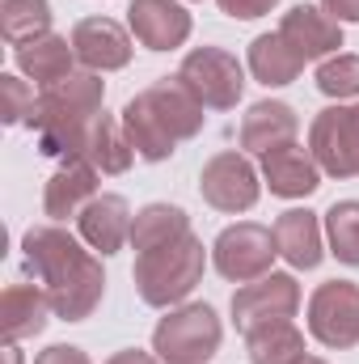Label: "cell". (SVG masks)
Returning <instances> with one entry per match:
<instances>
[{"instance_id":"cell-6","label":"cell","mask_w":359,"mask_h":364,"mask_svg":"<svg viewBox=\"0 0 359 364\" xmlns=\"http://www.w3.org/2000/svg\"><path fill=\"white\" fill-rule=\"evenodd\" d=\"M309 153L317 157L321 174L359 178V102L326 106L309 123Z\"/></svg>"},{"instance_id":"cell-19","label":"cell","mask_w":359,"mask_h":364,"mask_svg":"<svg viewBox=\"0 0 359 364\" xmlns=\"http://www.w3.org/2000/svg\"><path fill=\"white\" fill-rule=\"evenodd\" d=\"M296 132H300V114L287 106V102H254L250 110H245V119H241V149L245 153H254V157H263L270 149H283V144H292L296 140Z\"/></svg>"},{"instance_id":"cell-35","label":"cell","mask_w":359,"mask_h":364,"mask_svg":"<svg viewBox=\"0 0 359 364\" xmlns=\"http://www.w3.org/2000/svg\"><path fill=\"white\" fill-rule=\"evenodd\" d=\"M4 360H9V364H21V352H17V343H9V348H4Z\"/></svg>"},{"instance_id":"cell-25","label":"cell","mask_w":359,"mask_h":364,"mask_svg":"<svg viewBox=\"0 0 359 364\" xmlns=\"http://www.w3.org/2000/svg\"><path fill=\"white\" fill-rule=\"evenodd\" d=\"M81 157H85L89 166H97L101 174H127L131 161H136V149H131V140H127V132H123V119L101 114V119L93 123Z\"/></svg>"},{"instance_id":"cell-12","label":"cell","mask_w":359,"mask_h":364,"mask_svg":"<svg viewBox=\"0 0 359 364\" xmlns=\"http://www.w3.org/2000/svg\"><path fill=\"white\" fill-rule=\"evenodd\" d=\"M279 34H283V43L304 60V64H313V60H330V55H338V47H343V21H334L326 9H317V4H296V9H287L283 17H279Z\"/></svg>"},{"instance_id":"cell-16","label":"cell","mask_w":359,"mask_h":364,"mask_svg":"<svg viewBox=\"0 0 359 364\" xmlns=\"http://www.w3.org/2000/svg\"><path fill=\"white\" fill-rule=\"evenodd\" d=\"M97 166H89L85 157H68L51 178H47V191H43V212L51 220H68V216H81L85 203L97 195Z\"/></svg>"},{"instance_id":"cell-5","label":"cell","mask_w":359,"mask_h":364,"mask_svg":"<svg viewBox=\"0 0 359 364\" xmlns=\"http://www.w3.org/2000/svg\"><path fill=\"white\" fill-rule=\"evenodd\" d=\"M178 81L194 93L207 110H233L245 93V68L224 47H194L186 51Z\"/></svg>"},{"instance_id":"cell-34","label":"cell","mask_w":359,"mask_h":364,"mask_svg":"<svg viewBox=\"0 0 359 364\" xmlns=\"http://www.w3.org/2000/svg\"><path fill=\"white\" fill-rule=\"evenodd\" d=\"M106 364H161V356H153V352H140V348H123V352H114Z\"/></svg>"},{"instance_id":"cell-30","label":"cell","mask_w":359,"mask_h":364,"mask_svg":"<svg viewBox=\"0 0 359 364\" xmlns=\"http://www.w3.org/2000/svg\"><path fill=\"white\" fill-rule=\"evenodd\" d=\"M0 97H4L0 119H4L9 127H17V123H26V119H30V110H34V90H30L21 77L4 73V77H0Z\"/></svg>"},{"instance_id":"cell-3","label":"cell","mask_w":359,"mask_h":364,"mask_svg":"<svg viewBox=\"0 0 359 364\" xmlns=\"http://www.w3.org/2000/svg\"><path fill=\"white\" fill-rule=\"evenodd\" d=\"M203 267H207V250L194 233H186L174 246L136 255V292L144 305L153 309H170L182 305L199 284H203Z\"/></svg>"},{"instance_id":"cell-4","label":"cell","mask_w":359,"mask_h":364,"mask_svg":"<svg viewBox=\"0 0 359 364\" xmlns=\"http://www.w3.org/2000/svg\"><path fill=\"white\" fill-rule=\"evenodd\" d=\"M220 339H224V326H220L216 309L203 301H190V305L170 309L157 322L153 352L165 364H207L220 352Z\"/></svg>"},{"instance_id":"cell-1","label":"cell","mask_w":359,"mask_h":364,"mask_svg":"<svg viewBox=\"0 0 359 364\" xmlns=\"http://www.w3.org/2000/svg\"><path fill=\"white\" fill-rule=\"evenodd\" d=\"M21 255H26V272L34 275V284L47 292L55 318L85 322L101 305V292H106L101 259L93 250H85V242L72 237L68 229H60V225L26 229Z\"/></svg>"},{"instance_id":"cell-11","label":"cell","mask_w":359,"mask_h":364,"mask_svg":"<svg viewBox=\"0 0 359 364\" xmlns=\"http://www.w3.org/2000/svg\"><path fill=\"white\" fill-rule=\"evenodd\" d=\"M127 30L148 51H174L190 38L194 21L178 0H131L127 4Z\"/></svg>"},{"instance_id":"cell-15","label":"cell","mask_w":359,"mask_h":364,"mask_svg":"<svg viewBox=\"0 0 359 364\" xmlns=\"http://www.w3.org/2000/svg\"><path fill=\"white\" fill-rule=\"evenodd\" d=\"M263 178H267L270 195H279V199H309L321 186V166L309 149H300L292 140L283 149L263 153Z\"/></svg>"},{"instance_id":"cell-20","label":"cell","mask_w":359,"mask_h":364,"mask_svg":"<svg viewBox=\"0 0 359 364\" xmlns=\"http://www.w3.org/2000/svg\"><path fill=\"white\" fill-rule=\"evenodd\" d=\"M13 60H17V68H21L38 90H47V85H55V81H64V77L77 73V47H72V38H64V34L30 38V43L13 47Z\"/></svg>"},{"instance_id":"cell-9","label":"cell","mask_w":359,"mask_h":364,"mask_svg":"<svg viewBox=\"0 0 359 364\" xmlns=\"http://www.w3.org/2000/svg\"><path fill=\"white\" fill-rule=\"evenodd\" d=\"M296 309H300V284L287 272H270L233 292V322L241 335H254L270 322H292Z\"/></svg>"},{"instance_id":"cell-17","label":"cell","mask_w":359,"mask_h":364,"mask_svg":"<svg viewBox=\"0 0 359 364\" xmlns=\"http://www.w3.org/2000/svg\"><path fill=\"white\" fill-rule=\"evenodd\" d=\"M140 93L148 97V106L157 110V119L165 123V132H170L178 144L182 140H194V136L203 132V119H207L203 110H207V106L186 90L178 77H161V81H153L148 90H140Z\"/></svg>"},{"instance_id":"cell-23","label":"cell","mask_w":359,"mask_h":364,"mask_svg":"<svg viewBox=\"0 0 359 364\" xmlns=\"http://www.w3.org/2000/svg\"><path fill=\"white\" fill-rule=\"evenodd\" d=\"M186 233H190V216L182 212L178 203H148L131 220V250L148 255V250H161V246L182 242Z\"/></svg>"},{"instance_id":"cell-36","label":"cell","mask_w":359,"mask_h":364,"mask_svg":"<svg viewBox=\"0 0 359 364\" xmlns=\"http://www.w3.org/2000/svg\"><path fill=\"white\" fill-rule=\"evenodd\" d=\"M296 364H326L321 356H304V360H296Z\"/></svg>"},{"instance_id":"cell-2","label":"cell","mask_w":359,"mask_h":364,"mask_svg":"<svg viewBox=\"0 0 359 364\" xmlns=\"http://www.w3.org/2000/svg\"><path fill=\"white\" fill-rule=\"evenodd\" d=\"M101 102H106V81L89 68L38 90L34 110L26 119V127L38 136V153L43 157H64V161L81 157L93 123L106 114Z\"/></svg>"},{"instance_id":"cell-8","label":"cell","mask_w":359,"mask_h":364,"mask_svg":"<svg viewBox=\"0 0 359 364\" xmlns=\"http://www.w3.org/2000/svg\"><path fill=\"white\" fill-rule=\"evenodd\" d=\"M309 335L321 348L347 352L359 343V284L355 279H326L309 296Z\"/></svg>"},{"instance_id":"cell-13","label":"cell","mask_w":359,"mask_h":364,"mask_svg":"<svg viewBox=\"0 0 359 364\" xmlns=\"http://www.w3.org/2000/svg\"><path fill=\"white\" fill-rule=\"evenodd\" d=\"M72 47L77 60L89 73H118L131 64V30H123L114 17H81L72 26Z\"/></svg>"},{"instance_id":"cell-14","label":"cell","mask_w":359,"mask_h":364,"mask_svg":"<svg viewBox=\"0 0 359 364\" xmlns=\"http://www.w3.org/2000/svg\"><path fill=\"white\" fill-rule=\"evenodd\" d=\"M131 220L136 216H131L123 195H93L85 203V212L77 216V229H81L89 250H97L101 259H110V255H118L131 242Z\"/></svg>"},{"instance_id":"cell-33","label":"cell","mask_w":359,"mask_h":364,"mask_svg":"<svg viewBox=\"0 0 359 364\" xmlns=\"http://www.w3.org/2000/svg\"><path fill=\"white\" fill-rule=\"evenodd\" d=\"M321 9L334 21H359V0H321Z\"/></svg>"},{"instance_id":"cell-22","label":"cell","mask_w":359,"mask_h":364,"mask_svg":"<svg viewBox=\"0 0 359 364\" xmlns=\"http://www.w3.org/2000/svg\"><path fill=\"white\" fill-rule=\"evenodd\" d=\"M118 119H123V132H127V140H131V149H136L140 161H170V157H174L178 140L165 132V123L157 119V110L148 106L144 93H136V97L123 106Z\"/></svg>"},{"instance_id":"cell-29","label":"cell","mask_w":359,"mask_h":364,"mask_svg":"<svg viewBox=\"0 0 359 364\" xmlns=\"http://www.w3.org/2000/svg\"><path fill=\"white\" fill-rule=\"evenodd\" d=\"M317 90L326 93V97H338V102L359 97V55L338 51V55L321 60L317 64Z\"/></svg>"},{"instance_id":"cell-27","label":"cell","mask_w":359,"mask_h":364,"mask_svg":"<svg viewBox=\"0 0 359 364\" xmlns=\"http://www.w3.org/2000/svg\"><path fill=\"white\" fill-rule=\"evenodd\" d=\"M0 34L9 47L51 34V0H4L0 4Z\"/></svg>"},{"instance_id":"cell-10","label":"cell","mask_w":359,"mask_h":364,"mask_svg":"<svg viewBox=\"0 0 359 364\" xmlns=\"http://www.w3.org/2000/svg\"><path fill=\"white\" fill-rule=\"evenodd\" d=\"M199 195H203L207 208L237 216V212H250V208L258 203L263 182H258V170L250 166L245 153L224 149V153H216V157L203 166V174H199Z\"/></svg>"},{"instance_id":"cell-31","label":"cell","mask_w":359,"mask_h":364,"mask_svg":"<svg viewBox=\"0 0 359 364\" xmlns=\"http://www.w3.org/2000/svg\"><path fill=\"white\" fill-rule=\"evenodd\" d=\"M216 4H220V13H228L237 21H254V17H267L279 0H216Z\"/></svg>"},{"instance_id":"cell-32","label":"cell","mask_w":359,"mask_h":364,"mask_svg":"<svg viewBox=\"0 0 359 364\" xmlns=\"http://www.w3.org/2000/svg\"><path fill=\"white\" fill-rule=\"evenodd\" d=\"M34 364H93L81 348H72V343H51L47 352H38Z\"/></svg>"},{"instance_id":"cell-24","label":"cell","mask_w":359,"mask_h":364,"mask_svg":"<svg viewBox=\"0 0 359 364\" xmlns=\"http://www.w3.org/2000/svg\"><path fill=\"white\" fill-rule=\"evenodd\" d=\"M250 77L258 81V85H267V90H279V85H292L300 73H304V60L283 43V34L275 30V34H258L254 43H250Z\"/></svg>"},{"instance_id":"cell-26","label":"cell","mask_w":359,"mask_h":364,"mask_svg":"<svg viewBox=\"0 0 359 364\" xmlns=\"http://www.w3.org/2000/svg\"><path fill=\"white\" fill-rule=\"evenodd\" d=\"M250 364H296L304 360V335L292 322H270L263 331L245 335Z\"/></svg>"},{"instance_id":"cell-28","label":"cell","mask_w":359,"mask_h":364,"mask_svg":"<svg viewBox=\"0 0 359 364\" xmlns=\"http://www.w3.org/2000/svg\"><path fill=\"white\" fill-rule=\"evenodd\" d=\"M326 242L338 263L359 267V199H338L326 212Z\"/></svg>"},{"instance_id":"cell-18","label":"cell","mask_w":359,"mask_h":364,"mask_svg":"<svg viewBox=\"0 0 359 364\" xmlns=\"http://www.w3.org/2000/svg\"><path fill=\"white\" fill-rule=\"evenodd\" d=\"M47 314H55V309H51V301L38 284H9L4 296H0V339H4V348L43 335Z\"/></svg>"},{"instance_id":"cell-7","label":"cell","mask_w":359,"mask_h":364,"mask_svg":"<svg viewBox=\"0 0 359 364\" xmlns=\"http://www.w3.org/2000/svg\"><path fill=\"white\" fill-rule=\"evenodd\" d=\"M279 255V242H275V229L258 225V220H237L228 225L216 246H211V263L216 272L233 284H250V279H263L270 275V263Z\"/></svg>"},{"instance_id":"cell-21","label":"cell","mask_w":359,"mask_h":364,"mask_svg":"<svg viewBox=\"0 0 359 364\" xmlns=\"http://www.w3.org/2000/svg\"><path fill=\"white\" fill-rule=\"evenodd\" d=\"M275 242H279V255L296 272H313L326 259V250H321V220L309 208H287L275 220Z\"/></svg>"}]
</instances>
